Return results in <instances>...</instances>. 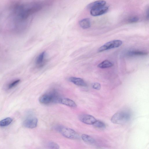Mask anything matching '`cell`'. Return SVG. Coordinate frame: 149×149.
Listing matches in <instances>:
<instances>
[{
	"label": "cell",
	"mask_w": 149,
	"mask_h": 149,
	"mask_svg": "<svg viewBox=\"0 0 149 149\" xmlns=\"http://www.w3.org/2000/svg\"><path fill=\"white\" fill-rule=\"evenodd\" d=\"M93 125L96 127L100 129H104L106 127L105 124L103 122L97 120Z\"/></svg>",
	"instance_id": "cell-17"
},
{
	"label": "cell",
	"mask_w": 149,
	"mask_h": 149,
	"mask_svg": "<svg viewBox=\"0 0 149 149\" xmlns=\"http://www.w3.org/2000/svg\"><path fill=\"white\" fill-rule=\"evenodd\" d=\"M131 116V114L129 112L122 111L114 114L111 118V121L115 124H124L129 121Z\"/></svg>",
	"instance_id": "cell-1"
},
{
	"label": "cell",
	"mask_w": 149,
	"mask_h": 149,
	"mask_svg": "<svg viewBox=\"0 0 149 149\" xmlns=\"http://www.w3.org/2000/svg\"><path fill=\"white\" fill-rule=\"evenodd\" d=\"M60 98L57 92L55 90H52L40 96L39 101L42 104H48L51 102H59Z\"/></svg>",
	"instance_id": "cell-2"
},
{
	"label": "cell",
	"mask_w": 149,
	"mask_h": 149,
	"mask_svg": "<svg viewBox=\"0 0 149 149\" xmlns=\"http://www.w3.org/2000/svg\"><path fill=\"white\" fill-rule=\"evenodd\" d=\"M38 119L35 117L30 116L26 119L24 121L23 125L24 127L28 128L36 127L37 125Z\"/></svg>",
	"instance_id": "cell-5"
},
{
	"label": "cell",
	"mask_w": 149,
	"mask_h": 149,
	"mask_svg": "<svg viewBox=\"0 0 149 149\" xmlns=\"http://www.w3.org/2000/svg\"><path fill=\"white\" fill-rule=\"evenodd\" d=\"M147 53L140 51H132L128 52L127 55L129 56H142L146 55Z\"/></svg>",
	"instance_id": "cell-16"
},
{
	"label": "cell",
	"mask_w": 149,
	"mask_h": 149,
	"mask_svg": "<svg viewBox=\"0 0 149 149\" xmlns=\"http://www.w3.org/2000/svg\"><path fill=\"white\" fill-rule=\"evenodd\" d=\"M46 52L44 51L41 53L37 57L35 63L38 68H40L45 65L46 61Z\"/></svg>",
	"instance_id": "cell-8"
},
{
	"label": "cell",
	"mask_w": 149,
	"mask_h": 149,
	"mask_svg": "<svg viewBox=\"0 0 149 149\" xmlns=\"http://www.w3.org/2000/svg\"><path fill=\"white\" fill-rule=\"evenodd\" d=\"M79 24L80 26L82 29H87L91 26V21L89 18H84L79 21Z\"/></svg>",
	"instance_id": "cell-12"
},
{
	"label": "cell",
	"mask_w": 149,
	"mask_h": 149,
	"mask_svg": "<svg viewBox=\"0 0 149 149\" xmlns=\"http://www.w3.org/2000/svg\"><path fill=\"white\" fill-rule=\"evenodd\" d=\"M81 138L82 140L86 143L90 145H93L95 143V139L90 136L87 134H83L81 135Z\"/></svg>",
	"instance_id": "cell-13"
},
{
	"label": "cell",
	"mask_w": 149,
	"mask_h": 149,
	"mask_svg": "<svg viewBox=\"0 0 149 149\" xmlns=\"http://www.w3.org/2000/svg\"><path fill=\"white\" fill-rule=\"evenodd\" d=\"M69 81L74 84L81 86H86V84L82 79L76 77H71L69 78Z\"/></svg>",
	"instance_id": "cell-10"
},
{
	"label": "cell",
	"mask_w": 149,
	"mask_h": 149,
	"mask_svg": "<svg viewBox=\"0 0 149 149\" xmlns=\"http://www.w3.org/2000/svg\"><path fill=\"white\" fill-rule=\"evenodd\" d=\"M47 146L50 149H57L59 148V146L57 143L52 141L48 142L47 144Z\"/></svg>",
	"instance_id": "cell-18"
},
{
	"label": "cell",
	"mask_w": 149,
	"mask_h": 149,
	"mask_svg": "<svg viewBox=\"0 0 149 149\" xmlns=\"http://www.w3.org/2000/svg\"><path fill=\"white\" fill-rule=\"evenodd\" d=\"M19 79H17L13 81L8 85V89H12L16 86L20 82Z\"/></svg>",
	"instance_id": "cell-19"
},
{
	"label": "cell",
	"mask_w": 149,
	"mask_h": 149,
	"mask_svg": "<svg viewBox=\"0 0 149 149\" xmlns=\"http://www.w3.org/2000/svg\"><path fill=\"white\" fill-rule=\"evenodd\" d=\"M139 20V18L136 16H132L129 17L127 21L130 23H134L137 22Z\"/></svg>",
	"instance_id": "cell-20"
},
{
	"label": "cell",
	"mask_w": 149,
	"mask_h": 149,
	"mask_svg": "<svg viewBox=\"0 0 149 149\" xmlns=\"http://www.w3.org/2000/svg\"><path fill=\"white\" fill-rule=\"evenodd\" d=\"M108 10V7L104 6L91 10L90 14L93 16H98L106 13Z\"/></svg>",
	"instance_id": "cell-7"
},
{
	"label": "cell",
	"mask_w": 149,
	"mask_h": 149,
	"mask_svg": "<svg viewBox=\"0 0 149 149\" xmlns=\"http://www.w3.org/2000/svg\"><path fill=\"white\" fill-rule=\"evenodd\" d=\"M59 102L70 107H76L77 106V104L74 101L68 98H61Z\"/></svg>",
	"instance_id": "cell-11"
},
{
	"label": "cell",
	"mask_w": 149,
	"mask_h": 149,
	"mask_svg": "<svg viewBox=\"0 0 149 149\" xmlns=\"http://www.w3.org/2000/svg\"><path fill=\"white\" fill-rule=\"evenodd\" d=\"M79 118L81 122L88 125H93L96 120L93 116L87 114H81Z\"/></svg>",
	"instance_id": "cell-6"
},
{
	"label": "cell",
	"mask_w": 149,
	"mask_h": 149,
	"mask_svg": "<svg viewBox=\"0 0 149 149\" xmlns=\"http://www.w3.org/2000/svg\"><path fill=\"white\" fill-rule=\"evenodd\" d=\"M122 43V41L120 40H116L111 41L100 47L98 49V52H101L111 49L117 48L120 46Z\"/></svg>",
	"instance_id": "cell-4"
},
{
	"label": "cell",
	"mask_w": 149,
	"mask_h": 149,
	"mask_svg": "<svg viewBox=\"0 0 149 149\" xmlns=\"http://www.w3.org/2000/svg\"><path fill=\"white\" fill-rule=\"evenodd\" d=\"M106 2L104 0L97 1L88 4L87 6V9L91 10L93 9L105 6Z\"/></svg>",
	"instance_id": "cell-9"
},
{
	"label": "cell",
	"mask_w": 149,
	"mask_h": 149,
	"mask_svg": "<svg viewBox=\"0 0 149 149\" xmlns=\"http://www.w3.org/2000/svg\"><path fill=\"white\" fill-rule=\"evenodd\" d=\"M92 87L95 89L99 90L101 88V84L98 83H94L92 85Z\"/></svg>",
	"instance_id": "cell-21"
},
{
	"label": "cell",
	"mask_w": 149,
	"mask_h": 149,
	"mask_svg": "<svg viewBox=\"0 0 149 149\" xmlns=\"http://www.w3.org/2000/svg\"><path fill=\"white\" fill-rule=\"evenodd\" d=\"M13 119L10 117L6 118L0 121V127H3L9 125L12 122Z\"/></svg>",
	"instance_id": "cell-15"
},
{
	"label": "cell",
	"mask_w": 149,
	"mask_h": 149,
	"mask_svg": "<svg viewBox=\"0 0 149 149\" xmlns=\"http://www.w3.org/2000/svg\"><path fill=\"white\" fill-rule=\"evenodd\" d=\"M58 131L64 136L72 139H78L79 134L74 130L69 128L59 126L57 128Z\"/></svg>",
	"instance_id": "cell-3"
},
{
	"label": "cell",
	"mask_w": 149,
	"mask_h": 149,
	"mask_svg": "<svg viewBox=\"0 0 149 149\" xmlns=\"http://www.w3.org/2000/svg\"><path fill=\"white\" fill-rule=\"evenodd\" d=\"M113 65V64L112 63L108 60H106L99 64L97 66L101 68H105L111 67Z\"/></svg>",
	"instance_id": "cell-14"
}]
</instances>
